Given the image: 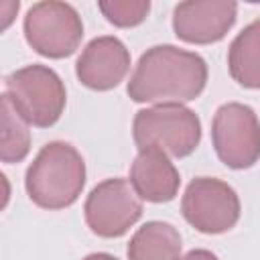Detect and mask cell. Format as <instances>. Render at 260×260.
Here are the masks:
<instances>
[{"label":"cell","mask_w":260,"mask_h":260,"mask_svg":"<svg viewBox=\"0 0 260 260\" xmlns=\"http://www.w3.org/2000/svg\"><path fill=\"white\" fill-rule=\"evenodd\" d=\"M219 160L232 169H248L260 158V120L250 106L223 104L211 124Z\"/></svg>","instance_id":"8992f818"},{"label":"cell","mask_w":260,"mask_h":260,"mask_svg":"<svg viewBox=\"0 0 260 260\" xmlns=\"http://www.w3.org/2000/svg\"><path fill=\"white\" fill-rule=\"evenodd\" d=\"M130 69V53L116 37H98L87 43L75 63L79 81L98 91L116 87Z\"/></svg>","instance_id":"30bf717a"},{"label":"cell","mask_w":260,"mask_h":260,"mask_svg":"<svg viewBox=\"0 0 260 260\" xmlns=\"http://www.w3.org/2000/svg\"><path fill=\"white\" fill-rule=\"evenodd\" d=\"M179 260H217V256L209 250H191Z\"/></svg>","instance_id":"2e32d148"},{"label":"cell","mask_w":260,"mask_h":260,"mask_svg":"<svg viewBox=\"0 0 260 260\" xmlns=\"http://www.w3.org/2000/svg\"><path fill=\"white\" fill-rule=\"evenodd\" d=\"M207 83L205 61L175 45H156L140 55L128 81L134 102L183 104L195 100Z\"/></svg>","instance_id":"6da1fadb"},{"label":"cell","mask_w":260,"mask_h":260,"mask_svg":"<svg viewBox=\"0 0 260 260\" xmlns=\"http://www.w3.org/2000/svg\"><path fill=\"white\" fill-rule=\"evenodd\" d=\"M238 4L219 0H189L177 4L173 28L185 43L207 45L221 41L236 20Z\"/></svg>","instance_id":"9c48e42d"},{"label":"cell","mask_w":260,"mask_h":260,"mask_svg":"<svg viewBox=\"0 0 260 260\" xmlns=\"http://www.w3.org/2000/svg\"><path fill=\"white\" fill-rule=\"evenodd\" d=\"M181 236L167 221H146L128 244V260H179Z\"/></svg>","instance_id":"7c38bea8"},{"label":"cell","mask_w":260,"mask_h":260,"mask_svg":"<svg viewBox=\"0 0 260 260\" xmlns=\"http://www.w3.org/2000/svg\"><path fill=\"white\" fill-rule=\"evenodd\" d=\"M2 132H0V158L2 162H20L30 148L28 122L18 114L6 93L0 100Z\"/></svg>","instance_id":"5bb4252c"},{"label":"cell","mask_w":260,"mask_h":260,"mask_svg":"<svg viewBox=\"0 0 260 260\" xmlns=\"http://www.w3.org/2000/svg\"><path fill=\"white\" fill-rule=\"evenodd\" d=\"M85 221L102 238H118L142 215V201L126 179H108L91 189L85 201Z\"/></svg>","instance_id":"ba28073f"},{"label":"cell","mask_w":260,"mask_h":260,"mask_svg":"<svg viewBox=\"0 0 260 260\" xmlns=\"http://www.w3.org/2000/svg\"><path fill=\"white\" fill-rule=\"evenodd\" d=\"M130 183L140 199L150 203L171 201L179 191V173L162 150L144 148L132 162Z\"/></svg>","instance_id":"8fae6325"},{"label":"cell","mask_w":260,"mask_h":260,"mask_svg":"<svg viewBox=\"0 0 260 260\" xmlns=\"http://www.w3.org/2000/svg\"><path fill=\"white\" fill-rule=\"evenodd\" d=\"M4 93L18 114L32 126H53L65 108V85L61 77L45 65H26L6 77Z\"/></svg>","instance_id":"277c9868"},{"label":"cell","mask_w":260,"mask_h":260,"mask_svg":"<svg viewBox=\"0 0 260 260\" xmlns=\"http://www.w3.org/2000/svg\"><path fill=\"white\" fill-rule=\"evenodd\" d=\"M24 37L39 55L61 59L69 57L79 47L83 22L71 4L45 0L32 4L26 12Z\"/></svg>","instance_id":"5b68a950"},{"label":"cell","mask_w":260,"mask_h":260,"mask_svg":"<svg viewBox=\"0 0 260 260\" xmlns=\"http://www.w3.org/2000/svg\"><path fill=\"white\" fill-rule=\"evenodd\" d=\"M228 65L232 77L252 89H260V20L250 22L230 45Z\"/></svg>","instance_id":"4fadbf2b"},{"label":"cell","mask_w":260,"mask_h":260,"mask_svg":"<svg viewBox=\"0 0 260 260\" xmlns=\"http://www.w3.org/2000/svg\"><path fill=\"white\" fill-rule=\"evenodd\" d=\"M83 260H118V258L112 256V254H106V252H98V254H89V256H85Z\"/></svg>","instance_id":"ac0fdd59"},{"label":"cell","mask_w":260,"mask_h":260,"mask_svg":"<svg viewBox=\"0 0 260 260\" xmlns=\"http://www.w3.org/2000/svg\"><path fill=\"white\" fill-rule=\"evenodd\" d=\"M98 6L104 12V16L116 26L140 24L150 10L148 0H110V2H100Z\"/></svg>","instance_id":"9a60e30c"},{"label":"cell","mask_w":260,"mask_h":260,"mask_svg":"<svg viewBox=\"0 0 260 260\" xmlns=\"http://www.w3.org/2000/svg\"><path fill=\"white\" fill-rule=\"evenodd\" d=\"M85 185V162L69 142L45 144L30 162L24 187L28 197L45 209L71 205Z\"/></svg>","instance_id":"7a4b0ae2"},{"label":"cell","mask_w":260,"mask_h":260,"mask_svg":"<svg viewBox=\"0 0 260 260\" xmlns=\"http://www.w3.org/2000/svg\"><path fill=\"white\" fill-rule=\"evenodd\" d=\"M181 209L185 219L203 234H221L240 219V199L236 191L213 177L193 179L183 195Z\"/></svg>","instance_id":"52a82bcc"},{"label":"cell","mask_w":260,"mask_h":260,"mask_svg":"<svg viewBox=\"0 0 260 260\" xmlns=\"http://www.w3.org/2000/svg\"><path fill=\"white\" fill-rule=\"evenodd\" d=\"M132 134L140 150L156 148L181 158L197 148L201 122L193 110L181 104H156L134 116Z\"/></svg>","instance_id":"3957f363"},{"label":"cell","mask_w":260,"mask_h":260,"mask_svg":"<svg viewBox=\"0 0 260 260\" xmlns=\"http://www.w3.org/2000/svg\"><path fill=\"white\" fill-rule=\"evenodd\" d=\"M0 6H2V8H12V10H18V2H2ZM10 20H12V18H10V14L6 12V14H4V22H2V28H6V26L10 24Z\"/></svg>","instance_id":"e0dca14e"}]
</instances>
